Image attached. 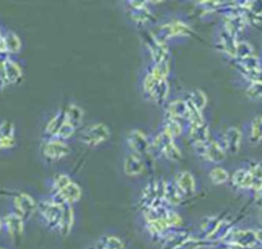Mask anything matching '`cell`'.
I'll list each match as a JSON object with an SVG mask.
<instances>
[{"label":"cell","instance_id":"d590c367","mask_svg":"<svg viewBox=\"0 0 262 249\" xmlns=\"http://www.w3.org/2000/svg\"><path fill=\"white\" fill-rule=\"evenodd\" d=\"M4 235V222H3V215H0V237Z\"/></svg>","mask_w":262,"mask_h":249},{"label":"cell","instance_id":"d4e9b609","mask_svg":"<svg viewBox=\"0 0 262 249\" xmlns=\"http://www.w3.org/2000/svg\"><path fill=\"white\" fill-rule=\"evenodd\" d=\"M189 137H190V140L192 141L194 147L205 144L206 142L209 141V128H208V126L205 123L190 125Z\"/></svg>","mask_w":262,"mask_h":249},{"label":"cell","instance_id":"d6a6232c","mask_svg":"<svg viewBox=\"0 0 262 249\" xmlns=\"http://www.w3.org/2000/svg\"><path fill=\"white\" fill-rule=\"evenodd\" d=\"M250 56H253V47L248 42H237L235 57H237L238 59H244Z\"/></svg>","mask_w":262,"mask_h":249},{"label":"cell","instance_id":"8992f818","mask_svg":"<svg viewBox=\"0 0 262 249\" xmlns=\"http://www.w3.org/2000/svg\"><path fill=\"white\" fill-rule=\"evenodd\" d=\"M151 152L173 162L179 161L181 159V152L176 146L174 138L164 131L159 132L152 138Z\"/></svg>","mask_w":262,"mask_h":249},{"label":"cell","instance_id":"2e32d148","mask_svg":"<svg viewBox=\"0 0 262 249\" xmlns=\"http://www.w3.org/2000/svg\"><path fill=\"white\" fill-rule=\"evenodd\" d=\"M145 169V161L144 157L130 152L124 158L123 162V171L127 176L134 177L143 173Z\"/></svg>","mask_w":262,"mask_h":249},{"label":"cell","instance_id":"74e56055","mask_svg":"<svg viewBox=\"0 0 262 249\" xmlns=\"http://www.w3.org/2000/svg\"><path fill=\"white\" fill-rule=\"evenodd\" d=\"M84 249H96V248L94 247V245H92V246H88V247H85Z\"/></svg>","mask_w":262,"mask_h":249},{"label":"cell","instance_id":"7a4b0ae2","mask_svg":"<svg viewBox=\"0 0 262 249\" xmlns=\"http://www.w3.org/2000/svg\"><path fill=\"white\" fill-rule=\"evenodd\" d=\"M62 211L63 206L49 196L42 197L38 200L36 214L40 223L50 232L57 233Z\"/></svg>","mask_w":262,"mask_h":249},{"label":"cell","instance_id":"ac0fdd59","mask_svg":"<svg viewBox=\"0 0 262 249\" xmlns=\"http://www.w3.org/2000/svg\"><path fill=\"white\" fill-rule=\"evenodd\" d=\"M67 121L66 119V110L64 109H59L54 116L47 122L44 130V136L45 139L49 138H56L59 130L61 129L62 125Z\"/></svg>","mask_w":262,"mask_h":249},{"label":"cell","instance_id":"9c48e42d","mask_svg":"<svg viewBox=\"0 0 262 249\" xmlns=\"http://www.w3.org/2000/svg\"><path fill=\"white\" fill-rule=\"evenodd\" d=\"M127 146L130 152L136 153L142 157L151 154V140L138 128L129 131L127 135Z\"/></svg>","mask_w":262,"mask_h":249},{"label":"cell","instance_id":"7402d4cb","mask_svg":"<svg viewBox=\"0 0 262 249\" xmlns=\"http://www.w3.org/2000/svg\"><path fill=\"white\" fill-rule=\"evenodd\" d=\"M242 133L236 127H228L223 133V148L231 154H236L239 150Z\"/></svg>","mask_w":262,"mask_h":249},{"label":"cell","instance_id":"f1b7e54d","mask_svg":"<svg viewBox=\"0 0 262 249\" xmlns=\"http://www.w3.org/2000/svg\"><path fill=\"white\" fill-rule=\"evenodd\" d=\"M162 131H164L165 133L175 138L182 133V125L179 120L172 119V118H165Z\"/></svg>","mask_w":262,"mask_h":249},{"label":"cell","instance_id":"277c9868","mask_svg":"<svg viewBox=\"0 0 262 249\" xmlns=\"http://www.w3.org/2000/svg\"><path fill=\"white\" fill-rule=\"evenodd\" d=\"M142 89L145 96L157 105H163L169 95L167 79H160L147 71L142 80Z\"/></svg>","mask_w":262,"mask_h":249},{"label":"cell","instance_id":"484cf974","mask_svg":"<svg viewBox=\"0 0 262 249\" xmlns=\"http://www.w3.org/2000/svg\"><path fill=\"white\" fill-rule=\"evenodd\" d=\"M166 118L172 119H186L187 118V107L186 101L182 99H176L168 103L166 108Z\"/></svg>","mask_w":262,"mask_h":249},{"label":"cell","instance_id":"603a6c76","mask_svg":"<svg viewBox=\"0 0 262 249\" xmlns=\"http://www.w3.org/2000/svg\"><path fill=\"white\" fill-rule=\"evenodd\" d=\"M246 17L242 13H230L225 17L224 30L232 36H236L244 30Z\"/></svg>","mask_w":262,"mask_h":249},{"label":"cell","instance_id":"f546056e","mask_svg":"<svg viewBox=\"0 0 262 249\" xmlns=\"http://www.w3.org/2000/svg\"><path fill=\"white\" fill-rule=\"evenodd\" d=\"M209 178L215 185L223 184L229 180V173L222 167H214L209 172Z\"/></svg>","mask_w":262,"mask_h":249},{"label":"cell","instance_id":"ffe728a7","mask_svg":"<svg viewBox=\"0 0 262 249\" xmlns=\"http://www.w3.org/2000/svg\"><path fill=\"white\" fill-rule=\"evenodd\" d=\"M230 181L231 184L238 190H253V177L248 167H243L235 170L230 178Z\"/></svg>","mask_w":262,"mask_h":249},{"label":"cell","instance_id":"cb8c5ba5","mask_svg":"<svg viewBox=\"0 0 262 249\" xmlns=\"http://www.w3.org/2000/svg\"><path fill=\"white\" fill-rule=\"evenodd\" d=\"M236 45H237V42L235 40V37L227 33L225 30L220 34L216 42V46L219 47L220 51L232 57H235Z\"/></svg>","mask_w":262,"mask_h":249},{"label":"cell","instance_id":"44dd1931","mask_svg":"<svg viewBox=\"0 0 262 249\" xmlns=\"http://www.w3.org/2000/svg\"><path fill=\"white\" fill-rule=\"evenodd\" d=\"M75 220H76V215H75L74 206L64 205L57 234L61 237H68L74 229Z\"/></svg>","mask_w":262,"mask_h":249},{"label":"cell","instance_id":"5bb4252c","mask_svg":"<svg viewBox=\"0 0 262 249\" xmlns=\"http://www.w3.org/2000/svg\"><path fill=\"white\" fill-rule=\"evenodd\" d=\"M130 18L138 26H144L150 23L154 18L152 12L147 6L146 1L129 0L128 2Z\"/></svg>","mask_w":262,"mask_h":249},{"label":"cell","instance_id":"6da1fadb","mask_svg":"<svg viewBox=\"0 0 262 249\" xmlns=\"http://www.w3.org/2000/svg\"><path fill=\"white\" fill-rule=\"evenodd\" d=\"M49 197L60 205L74 206L82 198L81 185L72 179L67 173H57L50 179L49 184Z\"/></svg>","mask_w":262,"mask_h":249},{"label":"cell","instance_id":"e0dca14e","mask_svg":"<svg viewBox=\"0 0 262 249\" xmlns=\"http://www.w3.org/2000/svg\"><path fill=\"white\" fill-rule=\"evenodd\" d=\"M96 249H128L126 241L119 235L105 233L94 243Z\"/></svg>","mask_w":262,"mask_h":249},{"label":"cell","instance_id":"83f0119b","mask_svg":"<svg viewBox=\"0 0 262 249\" xmlns=\"http://www.w3.org/2000/svg\"><path fill=\"white\" fill-rule=\"evenodd\" d=\"M3 38L5 41L6 50H7L8 55L16 54L19 52V50L21 48V41L15 32H13L11 30L4 31Z\"/></svg>","mask_w":262,"mask_h":249},{"label":"cell","instance_id":"e575fe53","mask_svg":"<svg viewBox=\"0 0 262 249\" xmlns=\"http://www.w3.org/2000/svg\"><path fill=\"white\" fill-rule=\"evenodd\" d=\"M247 95L252 99L262 97V83H252L247 89Z\"/></svg>","mask_w":262,"mask_h":249},{"label":"cell","instance_id":"d6986e66","mask_svg":"<svg viewBox=\"0 0 262 249\" xmlns=\"http://www.w3.org/2000/svg\"><path fill=\"white\" fill-rule=\"evenodd\" d=\"M15 127L10 121H3L0 124V150H7L15 147Z\"/></svg>","mask_w":262,"mask_h":249},{"label":"cell","instance_id":"30bf717a","mask_svg":"<svg viewBox=\"0 0 262 249\" xmlns=\"http://www.w3.org/2000/svg\"><path fill=\"white\" fill-rule=\"evenodd\" d=\"M4 222V235H6L11 240L18 239L23 236L25 232L26 220L18 215L13 210H9L6 214L3 215Z\"/></svg>","mask_w":262,"mask_h":249},{"label":"cell","instance_id":"4dcf8cb0","mask_svg":"<svg viewBox=\"0 0 262 249\" xmlns=\"http://www.w3.org/2000/svg\"><path fill=\"white\" fill-rule=\"evenodd\" d=\"M250 140L253 143H257L262 140V116H257L252 120L250 127Z\"/></svg>","mask_w":262,"mask_h":249},{"label":"cell","instance_id":"1f68e13d","mask_svg":"<svg viewBox=\"0 0 262 249\" xmlns=\"http://www.w3.org/2000/svg\"><path fill=\"white\" fill-rule=\"evenodd\" d=\"M188 101H190L195 108H198L200 111H202L205 107H206V103H207V97H206V94L196 89V90H192L189 95H188V98H187Z\"/></svg>","mask_w":262,"mask_h":249},{"label":"cell","instance_id":"4316f807","mask_svg":"<svg viewBox=\"0 0 262 249\" xmlns=\"http://www.w3.org/2000/svg\"><path fill=\"white\" fill-rule=\"evenodd\" d=\"M66 119L67 121L73 125L76 129L79 128L82 125L83 118H84V112L81 107H79L76 103H69L66 108Z\"/></svg>","mask_w":262,"mask_h":249},{"label":"cell","instance_id":"5b68a950","mask_svg":"<svg viewBox=\"0 0 262 249\" xmlns=\"http://www.w3.org/2000/svg\"><path fill=\"white\" fill-rule=\"evenodd\" d=\"M4 194L11 200V210L20 215L26 221L30 220L36 214L38 200L29 193L12 191Z\"/></svg>","mask_w":262,"mask_h":249},{"label":"cell","instance_id":"4fadbf2b","mask_svg":"<svg viewBox=\"0 0 262 249\" xmlns=\"http://www.w3.org/2000/svg\"><path fill=\"white\" fill-rule=\"evenodd\" d=\"M198 155L206 162L220 163L225 159V150L218 141H208L205 144L194 147Z\"/></svg>","mask_w":262,"mask_h":249},{"label":"cell","instance_id":"8fae6325","mask_svg":"<svg viewBox=\"0 0 262 249\" xmlns=\"http://www.w3.org/2000/svg\"><path fill=\"white\" fill-rule=\"evenodd\" d=\"M144 37V44L148 49L154 64L169 61V50L165 42L159 40L154 34H146Z\"/></svg>","mask_w":262,"mask_h":249},{"label":"cell","instance_id":"836d02e7","mask_svg":"<svg viewBox=\"0 0 262 249\" xmlns=\"http://www.w3.org/2000/svg\"><path fill=\"white\" fill-rule=\"evenodd\" d=\"M76 130L77 129L73 125H71L68 121H66L64 124L62 125L61 129L59 130L56 138H59V139H62V140H67V139L71 138L75 134Z\"/></svg>","mask_w":262,"mask_h":249},{"label":"cell","instance_id":"8d00e7d4","mask_svg":"<svg viewBox=\"0 0 262 249\" xmlns=\"http://www.w3.org/2000/svg\"><path fill=\"white\" fill-rule=\"evenodd\" d=\"M212 249H233V248L228 245V246H223V247H214Z\"/></svg>","mask_w":262,"mask_h":249},{"label":"cell","instance_id":"52a82bcc","mask_svg":"<svg viewBox=\"0 0 262 249\" xmlns=\"http://www.w3.org/2000/svg\"><path fill=\"white\" fill-rule=\"evenodd\" d=\"M111 130L104 123H93L80 132V141L89 148H95L107 141Z\"/></svg>","mask_w":262,"mask_h":249},{"label":"cell","instance_id":"7c38bea8","mask_svg":"<svg viewBox=\"0 0 262 249\" xmlns=\"http://www.w3.org/2000/svg\"><path fill=\"white\" fill-rule=\"evenodd\" d=\"M191 29L181 20H173L159 28V34L155 35L159 40L165 42L168 39L176 37L189 36Z\"/></svg>","mask_w":262,"mask_h":249},{"label":"cell","instance_id":"3957f363","mask_svg":"<svg viewBox=\"0 0 262 249\" xmlns=\"http://www.w3.org/2000/svg\"><path fill=\"white\" fill-rule=\"evenodd\" d=\"M166 180L155 178L147 181L140 191L138 198V208L140 211L164 204Z\"/></svg>","mask_w":262,"mask_h":249},{"label":"cell","instance_id":"ba28073f","mask_svg":"<svg viewBox=\"0 0 262 249\" xmlns=\"http://www.w3.org/2000/svg\"><path fill=\"white\" fill-rule=\"evenodd\" d=\"M41 152L45 159L49 161H58L67 157L71 149L66 140L59 138L45 139L41 146Z\"/></svg>","mask_w":262,"mask_h":249},{"label":"cell","instance_id":"f35d334b","mask_svg":"<svg viewBox=\"0 0 262 249\" xmlns=\"http://www.w3.org/2000/svg\"><path fill=\"white\" fill-rule=\"evenodd\" d=\"M3 33H4V31H2V30H1V28H0V38L3 36Z\"/></svg>","mask_w":262,"mask_h":249},{"label":"cell","instance_id":"9a60e30c","mask_svg":"<svg viewBox=\"0 0 262 249\" xmlns=\"http://www.w3.org/2000/svg\"><path fill=\"white\" fill-rule=\"evenodd\" d=\"M180 195L184 198L191 197L196 191V182L189 171H180L172 179Z\"/></svg>","mask_w":262,"mask_h":249}]
</instances>
